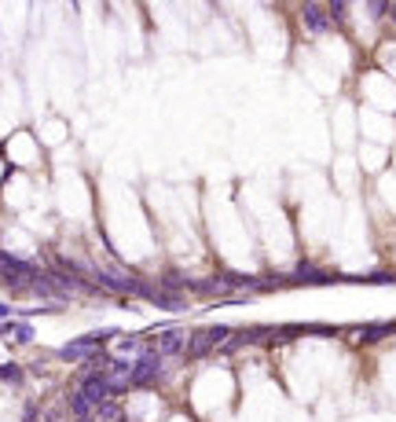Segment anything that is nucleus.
Masks as SVG:
<instances>
[{
	"label": "nucleus",
	"mask_w": 396,
	"mask_h": 422,
	"mask_svg": "<svg viewBox=\"0 0 396 422\" xmlns=\"http://www.w3.org/2000/svg\"><path fill=\"white\" fill-rule=\"evenodd\" d=\"M12 316H15V309H12V305H8V301H0V323H8V320H12Z\"/></svg>",
	"instance_id": "nucleus-14"
},
{
	"label": "nucleus",
	"mask_w": 396,
	"mask_h": 422,
	"mask_svg": "<svg viewBox=\"0 0 396 422\" xmlns=\"http://www.w3.org/2000/svg\"><path fill=\"white\" fill-rule=\"evenodd\" d=\"M12 334H15V342H19V345H30V342L37 338L30 323H12Z\"/></svg>",
	"instance_id": "nucleus-12"
},
{
	"label": "nucleus",
	"mask_w": 396,
	"mask_h": 422,
	"mask_svg": "<svg viewBox=\"0 0 396 422\" xmlns=\"http://www.w3.org/2000/svg\"><path fill=\"white\" fill-rule=\"evenodd\" d=\"M389 8H393L389 0H374V4H371V15H374V19H385V15H389Z\"/></svg>",
	"instance_id": "nucleus-13"
},
{
	"label": "nucleus",
	"mask_w": 396,
	"mask_h": 422,
	"mask_svg": "<svg viewBox=\"0 0 396 422\" xmlns=\"http://www.w3.org/2000/svg\"><path fill=\"white\" fill-rule=\"evenodd\" d=\"M352 334H356L363 345H371V342H382V338L396 334V323H363V327H356Z\"/></svg>",
	"instance_id": "nucleus-8"
},
{
	"label": "nucleus",
	"mask_w": 396,
	"mask_h": 422,
	"mask_svg": "<svg viewBox=\"0 0 396 422\" xmlns=\"http://www.w3.org/2000/svg\"><path fill=\"white\" fill-rule=\"evenodd\" d=\"M89 422H128V415H125L121 400H106V404L95 408V415Z\"/></svg>",
	"instance_id": "nucleus-9"
},
{
	"label": "nucleus",
	"mask_w": 396,
	"mask_h": 422,
	"mask_svg": "<svg viewBox=\"0 0 396 422\" xmlns=\"http://www.w3.org/2000/svg\"><path fill=\"white\" fill-rule=\"evenodd\" d=\"M213 349H217V345H213V338H209V331H206V327H202V331H191L184 360H206V356H209Z\"/></svg>",
	"instance_id": "nucleus-7"
},
{
	"label": "nucleus",
	"mask_w": 396,
	"mask_h": 422,
	"mask_svg": "<svg viewBox=\"0 0 396 422\" xmlns=\"http://www.w3.org/2000/svg\"><path fill=\"white\" fill-rule=\"evenodd\" d=\"M165 378V356L143 342V349L132 356V389H154Z\"/></svg>",
	"instance_id": "nucleus-1"
},
{
	"label": "nucleus",
	"mask_w": 396,
	"mask_h": 422,
	"mask_svg": "<svg viewBox=\"0 0 396 422\" xmlns=\"http://www.w3.org/2000/svg\"><path fill=\"white\" fill-rule=\"evenodd\" d=\"M147 301H151L154 309H165V312H184V309H187V294L154 287V283H151V294H147Z\"/></svg>",
	"instance_id": "nucleus-5"
},
{
	"label": "nucleus",
	"mask_w": 396,
	"mask_h": 422,
	"mask_svg": "<svg viewBox=\"0 0 396 422\" xmlns=\"http://www.w3.org/2000/svg\"><path fill=\"white\" fill-rule=\"evenodd\" d=\"M78 393H81V397H89L95 408L106 404V400H114L110 375H106L103 367H95V364H84V371H81V378H78Z\"/></svg>",
	"instance_id": "nucleus-2"
},
{
	"label": "nucleus",
	"mask_w": 396,
	"mask_h": 422,
	"mask_svg": "<svg viewBox=\"0 0 396 422\" xmlns=\"http://www.w3.org/2000/svg\"><path fill=\"white\" fill-rule=\"evenodd\" d=\"M0 382H8V386H23L26 382V371L19 364H0Z\"/></svg>",
	"instance_id": "nucleus-10"
},
{
	"label": "nucleus",
	"mask_w": 396,
	"mask_h": 422,
	"mask_svg": "<svg viewBox=\"0 0 396 422\" xmlns=\"http://www.w3.org/2000/svg\"><path fill=\"white\" fill-rule=\"evenodd\" d=\"M294 283H308V287H330V283H341L334 272H323L319 265H312V261H301V265L294 268Z\"/></svg>",
	"instance_id": "nucleus-4"
},
{
	"label": "nucleus",
	"mask_w": 396,
	"mask_h": 422,
	"mask_svg": "<svg viewBox=\"0 0 396 422\" xmlns=\"http://www.w3.org/2000/svg\"><path fill=\"white\" fill-rule=\"evenodd\" d=\"M301 23L308 34H316V37H323L334 30V23H330V15H327V8H319V4H305L301 8Z\"/></svg>",
	"instance_id": "nucleus-6"
},
{
	"label": "nucleus",
	"mask_w": 396,
	"mask_h": 422,
	"mask_svg": "<svg viewBox=\"0 0 396 422\" xmlns=\"http://www.w3.org/2000/svg\"><path fill=\"white\" fill-rule=\"evenodd\" d=\"M389 19H393V23H396V4H393V8H389Z\"/></svg>",
	"instance_id": "nucleus-15"
},
{
	"label": "nucleus",
	"mask_w": 396,
	"mask_h": 422,
	"mask_svg": "<svg viewBox=\"0 0 396 422\" xmlns=\"http://www.w3.org/2000/svg\"><path fill=\"white\" fill-rule=\"evenodd\" d=\"M187 338H191V331H184V327H162L151 345L165 356V360H169V356H173V360H184V353H187Z\"/></svg>",
	"instance_id": "nucleus-3"
},
{
	"label": "nucleus",
	"mask_w": 396,
	"mask_h": 422,
	"mask_svg": "<svg viewBox=\"0 0 396 422\" xmlns=\"http://www.w3.org/2000/svg\"><path fill=\"white\" fill-rule=\"evenodd\" d=\"M360 283H374V287H396V272H371Z\"/></svg>",
	"instance_id": "nucleus-11"
}]
</instances>
